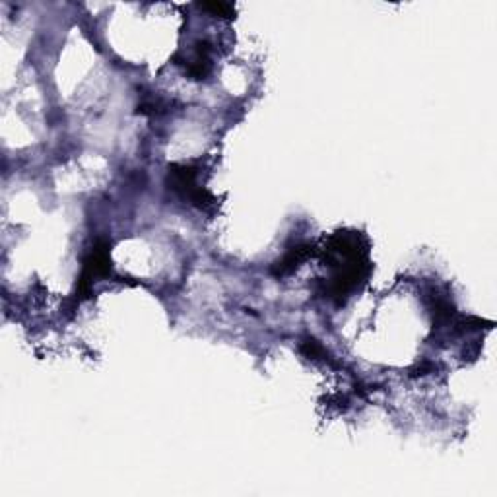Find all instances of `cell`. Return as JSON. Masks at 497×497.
Returning <instances> with one entry per match:
<instances>
[{
  "label": "cell",
  "instance_id": "2",
  "mask_svg": "<svg viewBox=\"0 0 497 497\" xmlns=\"http://www.w3.org/2000/svg\"><path fill=\"white\" fill-rule=\"evenodd\" d=\"M311 255H313V247H309V245L293 248V251H290L280 263H276V268L272 271V274L278 276V278L280 276H285V274H292V272L300 266V263H303V261Z\"/></svg>",
  "mask_w": 497,
  "mask_h": 497
},
{
  "label": "cell",
  "instance_id": "3",
  "mask_svg": "<svg viewBox=\"0 0 497 497\" xmlns=\"http://www.w3.org/2000/svg\"><path fill=\"white\" fill-rule=\"evenodd\" d=\"M202 8L208 10V12H212L214 16L227 18V20H231L235 16L234 6H231V4H224V2H210V4H202Z\"/></svg>",
  "mask_w": 497,
  "mask_h": 497
},
{
  "label": "cell",
  "instance_id": "1",
  "mask_svg": "<svg viewBox=\"0 0 497 497\" xmlns=\"http://www.w3.org/2000/svg\"><path fill=\"white\" fill-rule=\"evenodd\" d=\"M212 70V62H210V45L206 41H200L197 45L195 57L187 60V74L192 80H204L206 76Z\"/></svg>",
  "mask_w": 497,
  "mask_h": 497
}]
</instances>
